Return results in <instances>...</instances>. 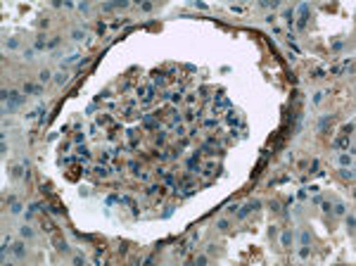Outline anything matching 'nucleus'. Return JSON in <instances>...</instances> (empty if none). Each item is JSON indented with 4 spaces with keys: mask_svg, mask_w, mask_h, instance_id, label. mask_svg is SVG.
Segmentation results:
<instances>
[{
    "mask_svg": "<svg viewBox=\"0 0 356 266\" xmlns=\"http://www.w3.org/2000/svg\"><path fill=\"white\" fill-rule=\"evenodd\" d=\"M95 171H97V176H107V173H109V169H107V166H97Z\"/></svg>",
    "mask_w": 356,
    "mask_h": 266,
    "instance_id": "f3484780",
    "label": "nucleus"
},
{
    "mask_svg": "<svg viewBox=\"0 0 356 266\" xmlns=\"http://www.w3.org/2000/svg\"><path fill=\"white\" fill-rule=\"evenodd\" d=\"M340 164H342V166H351V164H354L351 154H340Z\"/></svg>",
    "mask_w": 356,
    "mask_h": 266,
    "instance_id": "423d86ee",
    "label": "nucleus"
},
{
    "mask_svg": "<svg viewBox=\"0 0 356 266\" xmlns=\"http://www.w3.org/2000/svg\"><path fill=\"white\" fill-rule=\"evenodd\" d=\"M12 252H14V257H17V259H22V257H24V245H22V242L12 245Z\"/></svg>",
    "mask_w": 356,
    "mask_h": 266,
    "instance_id": "20e7f679",
    "label": "nucleus"
},
{
    "mask_svg": "<svg viewBox=\"0 0 356 266\" xmlns=\"http://www.w3.org/2000/svg\"><path fill=\"white\" fill-rule=\"evenodd\" d=\"M354 226H356V219H354V214H349L347 216V230H349V235H354Z\"/></svg>",
    "mask_w": 356,
    "mask_h": 266,
    "instance_id": "39448f33",
    "label": "nucleus"
},
{
    "mask_svg": "<svg viewBox=\"0 0 356 266\" xmlns=\"http://www.w3.org/2000/svg\"><path fill=\"white\" fill-rule=\"evenodd\" d=\"M55 83H60V86H62V83H67V74H64V72L55 74Z\"/></svg>",
    "mask_w": 356,
    "mask_h": 266,
    "instance_id": "1a4fd4ad",
    "label": "nucleus"
},
{
    "mask_svg": "<svg viewBox=\"0 0 356 266\" xmlns=\"http://www.w3.org/2000/svg\"><path fill=\"white\" fill-rule=\"evenodd\" d=\"M128 169H131V171H135V173H140V171H138V169H140V166H138V162H131V164H128Z\"/></svg>",
    "mask_w": 356,
    "mask_h": 266,
    "instance_id": "4be33fe9",
    "label": "nucleus"
},
{
    "mask_svg": "<svg viewBox=\"0 0 356 266\" xmlns=\"http://www.w3.org/2000/svg\"><path fill=\"white\" fill-rule=\"evenodd\" d=\"M309 240H311V235H309V233H301V242H304V245H309Z\"/></svg>",
    "mask_w": 356,
    "mask_h": 266,
    "instance_id": "393cba45",
    "label": "nucleus"
},
{
    "mask_svg": "<svg viewBox=\"0 0 356 266\" xmlns=\"http://www.w3.org/2000/svg\"><path fill=\"white\" fill-rule=\"evenodd\" d=\"M12 211H14V214H19V211H22V204H19V202H12Z\"/></svg>",
    "mask_w": 356,
    "mask_h": 266,
    "instance_id": "6ab92c4d",
    "label": "nucleus"
},
{
    "mask_svg": "<svg viewBox=\"0 0 356 266\" xmlns=\"http://www.w3.org/2000/svg\"><path fill=\"white\" fill-rule=\"evenodd\" d=\"M342 176H344V178H349V181H351V178H354V171H351V166H349V169L344 166V169H342Z\"/></svg>",
    "mask_w": 356,
    "mask_h": 266,
    "instance_id": "ddd939ff",
    "label": "nucleus"
},
{
    "mask_svg": "<svg viewBox=\"0 0 356 266\" xmlns=\"http://www.w3.org/2000/svg\"><path fill=\"white\" fill-rule=\"evenodd\" d=\"M299 254H301V257H304V259H306V257H309V247H306V245H304V247H301V252H299Z\"/></svg>",
    "mask_w": 356,
    "mask_h": 266,
    "instance_id": "bb28decb",
    "label": "nucleus"
},
{
    "mask_svg": "<svg viewBox=\"0 0 356 266\" xmlns=\"http://www.w3.org/2000/svg\"><path fill=\"white\" fill-rule=\"evenodd\" d=\"M43 109H45V107H43V105H41V107H36V109H33V112H31V114H26V119H36V117H38V114H41V112H43Z\"/></svg>",
    "mask_w": 356,
    "mask_h": 266,
    "instance_id": "9d476101",
    "label": "nucleus"
},
{
    "mask_svg": "<svg viewBox=\"0 0 356 266\" xmlns=\"http://www.w3.org/2000/svg\"><path fill=\"white\" fill-rule=\"evenodd\" d=\"M74 62H78V55H71V57H67V60L62 62V69H64V67H69V64H74Z\"/></svg>",
    "mask_w": 356,
    "mask_h": 266,
    "instance_id": "6e6552de",
    "label": "nucleus"
},
{
    "mask_svg": "<svg viewBox=\"0 0 356 266\" xmlns=\"http://www.w3.org/2000/svg\"><path fill=\"white\" fill-rule=\"evenodd\" d=\"M311 76H313V79H320V76H323V69H316V72H313Z\"/></svg>",
    "mask_w": 356,
    "mask_h": 266,
    "instance_id": "cd10ccee",
    "label": "nucleus"
},
{
    "mask_svg": "<svg viewBox=\"0 0 356 266\" xmlns=\"http://www.w3.org/2000/svg\"><path fill=\"white\" fill-rule=\"evenodd\" d=\"M24 93H36V95H41V93H43V86H33V83H26V86H24Z\"/></svg>",
    "mask_w": 356,
    "mask_h": 266,
    "instance_id": "7ed1b4c3",
    "label": "nucleus"
},
{
    "mask_svg": "<svg viewBox=\"0 0 356 266\" xmlns=\"http://www.w3.org/2000/svg\"><path fill=\"white\" fill-rule=\"evenodd\" d=\"M290 242H292V233H285V235H282V245H285V247H287V245H290Z\"/></svg>",
    "mask_w": 356,
    "mask_h": 266,
    "instance_id": "2eb2a0df",
    "label": "nucleus"
},
{
    "mask_svg": "<svg viewBox=\"0 0 356 266\" xmlns=\"http://www.w3.org/2000/svg\"><path fill=\"white\" fill-rule=\"evenodd\" d=\"M228 124H230V126H238V124H240V119H238L233 112H230V114H228Z\"/></svg>",
    "mask_w": 356,
    "mask_h": 266,
    "instance_id": "f8f14e48",
    "label": "nucleus"
},
{
    "mask_svg": "<svg viewBox=\"0 0 356 266\" xmlns=\"http://www.w3.org/2000/svg\"><path fill=\"white\" fill-rule=\"evenodd\" d=\"M330 124H332V117H323V119L318 121V131H320V133H325V131L330 128Z\"/></svg>",
    "mask_w": 356,
    "mask_h": 266,
    "instance_id": "f03ea898",
    "label": "nucleus"
},
{
    "mask_svg": "<svg viewBox=\"0 0 356 266\" xmlns=\"http://www.w3.org/2000/svg\"><path fill=\"white\" fill-rule=\"evenodd\" d=\"M285 22H287L290 26L294 24V12H292V10H285Z\"/></svg>",
    "mask_w": 356,
    "mask_h": 266,
    "instance_id": "0eeeda50",
    "label": "nucleus"
},
{
    "mask_svg": "<svg viewBox=\"0 0 356 266\" xmlns=\"http://www.w3.org/2000/svg\"><path fill=\"white\" fill-rule=\"evenodd\" d=\"M259 207H261V202H256V200H254V202H247V204H245V207L238 211V219H245V216H247L252 209H259Z\"/></svg>",
    "mask_w": 356,
    "mask_h": 266,
    "instance_id": "f257e3e1",
    "label": "nucleus"
},
{
    "mask_svg": "<svg viewBox=\"0 0 356 266\" xmlns=\"http://www.w3.org/2000/svg\"><path fill=\"white\" fill-rule=\"evenodd\" d=\"M332 211H335V214H344V204H335Z\"/></svg>",
    "mask_w": 356,
    "mask_h": 266,
    "instance_id": "a211bd4d",
    "label": "nucleus"
},
{
    "mask_svg": "<svg viewBox=\"0 0 356 266\" xmlns=\"http://www.w3.org/2000/svg\"><path fill=\"white\" fill-rule=\"evenodd\" d=\"M17 45H19V41H17V38H10V41H7V48H17Z\"/></svg>",
    "mask_w": 356,
    "mask_h": 266,
    "instance_id": "412c9836",
    "label": "nucleus"
},
{
    "mask_svg": "<svg viewBox=\"0 0 356 266\" xmlns=\"http://www.w3.org/2000/svg\"><path fill=\"white\" fill-rule=\"evenodd\" d=\"M195 264H200V266H204V264H207V257H197V259H195Z\"/></svg>",
    "mask_w": 356,
    "mask_h": 266,
    "instance_id": "a878e982",
    "label": "nucleus"
},
{
    "mask_svg": "<svg viewBox=\"0 0 356 266\" xmlns=\"http://www.w3.org/2000/svg\"><path fill=\"white\" fill-rule=\"evenodd\" d=\"M71 36H74V38H76V41H83V31H78V29H76V31H74V33H71Z\"/></svg>",
    "mask_w": 356,
    "mask_h": 266,
    "instance_id": "aec40b11",
    "label": "nucleus"
},
{
    "mask_svg": "<svg viewBox=\"0 0 356 266\" xmlns=\"http://www.w3.org/2000/svg\"><path fill=\"white\" fill-rule=\"evenodd\" d=\"M57 250H60V252H67L69 247H67V242H57Z\"/></svg>",
    "mask_w": 356,
    "mask_h": 266,
    "instance_id": "b1692460",
    "label": "nucleus"
},
{
    "mask_svg": "<svg viewBox=\"0 0 356 266\" xmlns=\"http://www.w3.org/2000/svg\"><path fill=\"white\" fill-rule=\"evenodd\" d=\"M216 226H219V228H221V230H226V228H228V221H226V219H221V221H219V223H216Z\"/></svg>",
    "mask_w": 356,
    "mask_h": 266,
    "instance_id": "5701e85b",
    "label": "nucleus"
},
{
    "mask_svg": "<svg viewBox=\"0 0 356 266\" xmlns=\"http://www.w3.org/2000/svg\"><path fill=\"white\" fill-rule=\"evenodd\" d=\"M50 76H52V74L48 72V69H43V72H41V76H38V79H41L43 83H48V81H50Z\"/></svg>",
    "mask_w": 356,
    "mask_h": 266,
    "instance_id": "9b49d317",
    "label": "nucleus"
},
{
    "mask_svg": "<svg viewBox=\"0 0 356 266\" xmlns=\"http://www.w3.org/2000/svg\"><path fill=\"white\" fill-rule=\"evenodd\" d=\"M55 45H60V38H52V41L48 43V48H55Z\"/></svg>",
    "mask_w": 356,
    "mask_h": 266,
    "instance_id": "c85d7f7f",
    "label": "nucleus"
},
{
    "mask_svg": "<svg viewBox=\"0 0 356 266\" xmlns=\"http://www.w3.org/2000/svg\"><path fill=\"white\" fill-rule=\"evenodd\" d=\"M22 235H24V238H31V235H33V230H31L29 226H24V228H22Z\"/></svg>",
    "mask_w": 356,
    "mask_h": 266,
    "instance_id": "dca6fc26",
    "label": "nucleus"
},
{
    "mask_svg": "<svg viewBox=\"0 0 356 266\" xmlns=\"http://www.w3.org/2000/svg\"><path fill=\"white\" fill-rule=\"evenodd\" d=\"M228 100H219V102H214V109H221V107H228Z\"/></svg>",
    "mask_w": 356,
    "mask_h": 266,
    "instance_id": "4468645a",
    "label": "nucleus"
}]
</instances>
